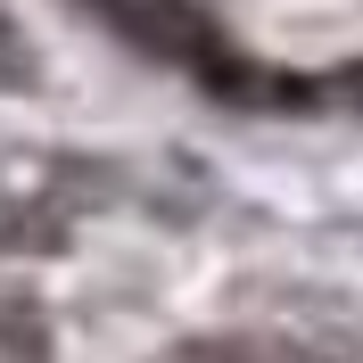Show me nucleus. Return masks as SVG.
Wrapping results in <instances>:
<instances>
[{"mask_svg": "<svg viewBox=\"0 0 363 363\" xmlns=\"http://www.w3.org/2000/svg\"><path fill=\"white\" fill-rule=\"evenodd\" d=\"M190 363H248V355H240V347H199Z\"/></svg>", "mask_w": 363, "mask_h": 363, "instance_id": "f257e3e1", "label": "nucleus"}]
</instances>
